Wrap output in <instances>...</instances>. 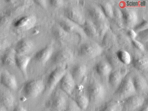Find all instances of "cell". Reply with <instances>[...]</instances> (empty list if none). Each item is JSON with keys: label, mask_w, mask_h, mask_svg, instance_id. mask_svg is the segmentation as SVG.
I'll return each instance as SVG.
<instances>
[{"label": "cell", "mask_w": 148, "mask_h": 111, "mask_svg": "<svg viewBox=\"0 0 148 111\" xmlns=\"http://www.w3.org/2000/svg\"><path fill=\"white\" fill-rule=\"evenodd\" d=\"M85 94L89 99L90 104L98 105L104 99L106 90L103 84L99 81L92 79L87 83Z\"/></svg>", "instance_id": "obj_1"}, {"label": "cell", "mask_w": 148, "mask_h": 111, "mask_svg": "<svg viewBox=\"0 0 148 111\" xmlns=\"http://www.w3.org/2000/svg\"><path fill=\"white\" fill-rule=\"evenodd\" d=\"M45 84L43 80L40 79H32L24 84L21 94L25 99H35L45 92Z\"/></svg>", "instance_id": "obj_2"}, {"label": "cell", "mask_w": 148, "mask_h": 111, "mask_svg": "<svg viewBox=\"0 0 148 111\" xmlns=\"http://www.w3.org/2000/svg\"><path fill=\"white\" fill-rule=\"evenodd\" d=\"M136 94V92L132 83V76L129 75L123 77L119 86L114 93L115 99L120 101Z\"/></svg>", "instance_id": "obj_3"}, {"label": "cell", "mask_w": 148, "mask_h": 111, "mask_svg": "<svg viewBox=\"0 0 148 111\" xmlns=\"http://www.w3.org/2000/svg\"><path fill=\"white\" fill-rule=\"evenodd\" d=\"M103 51V48L98 44L94 42H89L84 43L79 47L78 55L82 58L91 59L101 55Z\"/></svg>", "instance_id": "obj_4"}, {"label": "cell", "mask_w": 148, "mask_h": 111, "mask_svg": "<svg viewBox=\"0 0 148 111\" xmlns=\"http://www.w3.org/2000/svg\"><path fill=\"white\" fill-rule=\"evenodd\" d=\"M66 73V69L62 66H58L50 73L47 78L45 92L51 94L55 89L60 80Z\"/></svg>", "instance_id": "obj_5"}, {"label": "cell", "mask_w": 148, "mask_h": 111, "mask_svg": "<svg viewBox=\"0 0 148 111\" xmlns=\"http://www.w3.org/2000/svg\"><path fill=\"white\" fill-rule=\"evenodd\" d=\"M65 17L80 26H83L86 21L84 15L79 7L71 5L64 10Z\"/></svg>", "instance_id": "obj_6"}, {"label": "cell", "mask_w": 148, "mask_h": 111, "mask_svg": "<svg viewBox=\"0 0 148 111\" xmlns=\"http://www.w3.org/2000/svg\"><path fill=\"white\" fill-rule=\"evenodd\" d=\"M66 95L62 90H57L55 91L50 101L51 110L52 111H64L68 102Z\"/></svg>", "instance_id": "obj_7"}, {"label": "cell", "mask_w": 148, "mask_h": 111, "mask_svg": "<svg viewBox=\"0 0 148 111\" xmlns=\"http://www.w3.org/2000/svg\"><path fill=\"white\" fill-rule=\"evenodd\" d=\"M87 14L96 27L107 23L106 17L99 6L95 4L90 5L87 9Z\"/></svg>", "instance_id": "obj_8"}, {"label": "cell", "mask_w": 148, "mask_h": 111, "mask_svg": "<svg viewBox=\"0 0 148 111\" xmlns=\"http://www.w3.org/2000/svg\"><path fill=\"white\" fill-rule=\"evenodd\" d=\"M145 99L143 95L136 94L121 101L122 108L127 111L140 109L145 104Z\"/></svg>", "instance_id": "obj_9"}, {"label": "cell", "mask_w": 148, "mask_h": 111, "mask_svg": "<svg viewBox=\"0 0 148 111\" xmlns=\"http://www.w3.org/2000/svg\"><path fill=\"white\" fill-rule=\"evenodd\" d=\"M59 25L66 32L71 34L78 35V37L82 39H84L86 36L81 26L66 17L60 20L59 22Z\"/></svg>", "instance_id": "obj_10"}, {"label": "cell", "mask_w": 148, "mask_h": 111, "mask_svg": "<svg viewBox=\"0 0 148 111\" xmlns=\"http://www.w3.org/2000/svg\"><path fill=\"white\" fill-rule=\"evenodd\" d=\"M54 39L61 44H72L75 42L73 35L64 30L59 24L55 25L52 30Z\"/></svg>", "instance_id": "obj_11"}, {"label": "cell", "mask_w": 148, "mask_h": 111, "mask_svg": "<svg viewBox=\"0 0 148 111\" xmlns=\"http://www.w3.org/2000/svg\"><path fill=\"white\" fill-rule=\"evenodd\" d=\"M121 11L123 14V25L128 29H133L138 22L137 13L132 9L128 8H124Z\"/></svg>", "instance_id": "obj_12"}, {"label": "cell", "mask_w": 148, "mask_h": 111, "mask_svg": "<svg viewBox=\"0 0 148 111\" xmlns=\"http://www.w3.org/2000/svg\"><path fill=\"white\" fill-rule=\"evenodd\" d=\"M51 58L53 64L61 66V65H65L71 62L73 59V55L70 49H62L53 55Z\"/></svg>", "instance_id": "obj_13"}, {"label": "cell", "mask_w": 148, "mask_h": 111, "mask_svg": "<svg viewBox=\"0 0 148 111\" xmlns=\"http://www.w3.org/2000/svg\"><path fill=\"white\" fill-rule=\"evenodd\" d=\"M15 104V98L11 90L3 87L0 88V106L7 110H13Z\"/></svg>", "instance_id": "obj_14"}, {"label": "cell", "mask_w": 148, "mask_h": 111, "mask_svg": "<svg viewBox=\"0 0 148 111\" xmlns=\"http://www.w3.org/2000/svg\"><path fill=\"white\" fill-rule=\"evenodd\" d=\"M0 84L11 91H15L18 88V82L15 75L6 70L1 72Z\"/></svg>", "instance_id": "obj_15"}, {"label": "cell", "mask_w": 148, "mask_h": 111, "mask_svg": "<svg viewBox=\"0 0 148 111\" xmlns=\"http://www.w3.org/2000/svg\"><path fill=\"white\" fill-rule=\"evenodd\" d=\"M59 84L60 90L68 96L72 95L76 88V82L70 73H66Z\"/></svg>", "instance_id": "obj_16"}, {"label": "cell", "mask_w": 148, "mask_h": 111, "mask_svg": "<svg viewBox=\"0 0 148 111\" xmlns=\"http://www.w3.org/2000/svg\"><path fill=\"white\" fill-rule=\"evenodd\" d=\"M36 16L34 15L25 16L15 21L14 26L19 29L27 30L34 27L36 23Z\"/></svg>", "instance_id": "obj_17"}, {"label": "cell", "mask_w": 148, "mask_h": 111, "mask_svg": "<svg viewBox=\"0 0 148 111\" xmlns=\"http://www.w3.org/2000/svg\"><path fill=\"white\" fill-rule=\"evenodd\" d=\"M53 53V48L48 45L36 52L34 56V60L41 64H45L51 58Z\"/></svg>", "instance_id": "obj_18"}, {"label": "cell", "mask_w": 148, "mask_h": 111, "mask_svg": "<svg viewBox=\"0 0 148 111\" xmlns=\"http://www.w3.org/2000/svg\"><path fill=\"white\" fill-rule=\"evenodd\" d=\"M33 47V43L31 40L23 38L18 42L14 49L17 54L26 55L32 51Z\"/></svg>", "instance_id": "obj_19"}, {"label": "cell", "mask_w": 148, "mask_h": 111, "mask_svg": "<svg viewBox=\"0 0 148 111\" xmlns=\"http://www.w3.org/2000/svg\"><path fill=\"white\" fill-rule=\"evenodd\" d=\"M117 40L114 33L109 29L102 39V48L113 51L117 47Z\"/></svg>", "instance_id": "obj_20"}, {"label": "cell", "mask_w": 148, "mask_h": 111, "mask_svg": "<svg viewBox=\"0 0 148 111\" xmlns=\"http://www.w3.org/2000/svg\"><path fill=\"white\" fill-rule=\"evenodd\" d=\"M132 62L135 68L142 72L147 71L148 60L147 56L140 53H136L133 56Z\"/></svg>", "instance_id": "obj_21"}, {"label": "cell", "mask_w": 148, "mask_h": 111, "mask_svg": "<svg viewBox=\"0 0 148 111\" xmlns=\"http://www.w3.org/2000/svg\"><path fill=\"white\" fill-rule=\"evenodd\" d=\"M31 60V56L27 55H21L16 54L15 56V64L25 77L27 76V69Z\"/></svg>", "instance_id": "obj_22"}, {"label": "cell", "mask_w": 148, "mask_h": 111, "mask_svg": "<svg viewBox=\"0 0 148 111\" xmlns=\"http://www.w3.org/2000/svg\"><path fill=\"white\" fill-rule=\"evenodd\" d=\"M132 79L136 93L142 95L147 92L148 84L144 77L141 75L136 74L132 77Z\"/></svg>", "instance_id": "obj_23"}, {"label": "cell", "mask_w": 148, "mask_h": 111, "mask_svg": "<svg viewBox=\"0 0 148 111\" xmlns=\"http://www.w3.org/2000/svg\"><path fill=\"white\" fill-rule=\"evenodd\" d=\"M86 66L81 63L77 64L73 67L71 72L73 79L76 83H79L84 79L86 73Z\"/></svg>", "instance_id": "obj_24"}, {"label": "cell", "mask_w": 148, "mask_h": 111, "mask_svg": "<svg viewBox=\"0 0 148 111\" xmlns=\"http://www.w3.org/2000/svg\"><path fill=\"white\" fill-rule=\"evenodd\" d=\"M86 36L94 40H97L100 38L97 29L95 24L90 20L86 21L82 27Z\"/></svg>", "instance_id": "obj_25"}, {"label": "cell", "mask_w": 148, "mask_h": 111, "mask_svg": "<svg viewBox=\"0 0 148 111\" xmlns=\"http://www.w3.org/2000/svg\"><path fill=\"white\" fill-rule=\"evenodd\" d=\"M72 99L77 104L79 109L85 111L88 108L90 105V101L85 93L78 92L73 96Z\"/></svg>", "instance_id": "obj_26"}, {"label": "cell", "mask_w": 148, "mask_h": 111, "mask_svg": "<svg viewBox=\"0 0 148 111\" xmlns=\"http://www.w3.org/2000/svg\"><path fill=\"white\" fill-rule=\"evenodd\" d=\"M123 78V74L120 71H112L108 76V82L112 89L116 91L122 82Z\"/></svg>", "instance_id": "obj_27"}, {"label": "cell", "mask_w": 148, "mask_h": 111, "mask_svg": "<svg viewBox=\"0 0 148 111\" xmlns=\"http://www.w3.org/2000/svg\"><path fill=\"white\" fill-rule=\"evenodd\" d=\"M96 70L98 74L102 77H108L112 71V69L107 61H101L97 63Z\"/></svg>", "instance_id": "obj_28"}, {"label": "cell", "mask_w": 148, "mask_h": 111, "mask_svg": "<svg viewBox=\"0 0 148 111\" xmlns=\"http://www.w3.org/2000/svg\"><path fill=\"white\" fill-rule=\"evenodd\" d=\"M16 53L14 49H8L1 57V63L5 66H11L15 64Z\"/></svg>", "instance_id": "obj_29"}, {"label": "cell", "mask_w": 148, "mask_h": 111, "mask_svg": "<svg viewBox=\"0 0 148 111\" xmlns=\"http://www.w3.org/2000/svg\"><path fill=\"white\" fill-rule=\"evenodd\" d=\"M123 110L121 101L117 100L111 99L105 103L99 111H122Z\"/></svg>", "instance_id": "obj_30"}, {"label": "cell", "mask_w": 148, "mask_h": 111, "mask_svg": "<svg viewBox=\"0 0 148 111\" xmlns=\"http://www.w3.org/2000/svg\"><path fill=\"white\" fill-rule=\"evenodd\" d=\"M107 61L110 63L112 69H114L115 70L119 71L123 68L124 64L120 61L116 54L114 53H110L107 56ZM121 72V71H120Z\"/></svg>", "instance_id": "obj_31"}, {"label": "cell", "mask_w": 148, "mask_h": 111, "mask_svg": "<svg viewBox=\"0 0 148 111\" xmlns=\"http://www.w3.org/2000/svg\"><path fill=\"white\" fill-rule=\"evenodd\" d=\"M100 7L106 17L113 19V8L109 1H102L100 3Z\"/></svg>", "instance_id": "obj_32"}, {"label": "cell", "mask_w": 148, "mask_h": 111, "mask_svg": "<svg viewBox=\"0 0 148 111\" xmlns=\"http://www.w3.org/2000/svg\"><path fill=\"white\" fill-rule=\"evenodd\" d=\"M116 54L119 60L124 65H128L131 62V56L130 53L126 50L120 49L117 52Z\"/></svg>", "instance_id": "obj_33"}, {"label": "cell", "mask_w": 148, "mask_h": 111, "mask_svg": "<svg viewBox=\"0 0 148 111\" xmlns=\"http://www.w3.org/2000/svg\"><path fill=\"white\" fill-rule=\"evenodd\" d=\"M117 40L118 43L125 49H129L132 46V41L130 40L128 36H126L125 34H119Z\"/></svg>", "instance_id": "obj_34"}, {"label": "cell", "mask_w": 148, "mask_h": 111, "mask_svg": "<svg viewBox=\"0 0 148 111\" xmlns=\"http://www.w3.org/2000/svg\"><path fill=\"white\" fill-rule=\"evenodd\" d=\"M115 23L119 27H123V14L121 10L117 7L113 8V17Z\"/></svg>", "instance_id": "obj_35"}, {"label": "cell", "mask_w": 148, "mask_h": 111, "mask_svg": "<svg viewBox=\"0 0 148 111\" xmlns=\"http://www.w3.org/2000/svg\"><path fill=\"white\" fill-rule=\"evenodd\" d=\"M148 22L146 21H143L137 25L133 28V30L138 34L142 31H144L148 29Z\"/></svg>", "instance_id": "obj_36"}, {"label": "cell", "mask_w": 148, "mask_h": 111, "mask_svg": "<svg viewBox=\"0 0 148 111\" xmlns=\"http://www.w3.org/2000/svg\"><path fill=\"white\" fill-rule=\"evenodd\" d=\"M80 110L79 108L75 103L73 100L72 99L71 101L68 100L66 107L64 111H79Z\"/></svg>", "instance_id": "obj_37"}, {"label": "cell", "mask_w": 148, "mask_h": 111, "mask_svg": "<svg viewBox=\"0 0 148 111\" xmlns=\"http://www.w3.org/2000/svg\"><path fill=\"white\" fill-rule=\"evenodd\" d=\"M131 41L132 45L136 49H138V51H141V52H144L145 51L144 46L143 45V43L138 41V40H136V39L131 40Z\"/></svg>", "instance_id": "obj_38"}, {"label": "cell", "mask_w": 148, "mask_h": 111, "mask_svg": "<svg viewBox=\"0 0 148 111\" xmlns=\"http://www.w3.org/2000/svg\"><path fill=\"white\" fill-rule=\"evenodd\" d=\"M139 38L140 42L141 41L147 42L148 41V31L147 29L138 33L137 36Z\"/></svg>", "instance_id": "obj_39"}, {"label": "cell", "mask_w": 148, "mask_h": 111, "mask_svg": "<svg viewBox=\"0 0 148 111\" xmlns=\"http://www.w3.org/2000/svg\"><path fill=\"white\" fill-rule=\"evenodd\" d=\"M48 2L51 6L57 8L62 7L64 3V1L61 0H51L49 1Z\"/></svg>", "instance_id": "obj_40"}, {"label": "cell", "mask_w": 148, "mask_h": 111, "mask_svg": "<svg viewBox=\"0 0 148 111\" xmlns=\"http://www.w3.org/2000/svg\"><path fill=\"white\" fill-rule=\"evenodd\" d=\"M34 2L38 6L40 7V8L43 9H46L47 7V4H48V1H44V0H41V1H34Z\"/></svg>", "instance_id": "obj_41"}, {"label": "cell", "mask_w": 148, "mask_h": 111, "mask_svg": "<svg viewBox=\"0 0 148 111\" xmlns=\"http://www.w3.org/2000/svg\"><path fill=\"white\" fill-rule=\"evenodd\" d=\"M127 35L131 40L136 39L137 36V34L133 29H128L127 32Z\"/></svg>", "instance_id": "obj_42"}, {"label": "cell", "mask_w": 148, "mask_h": 111, "mask_svg": "<svg viewBox=\"0 0 148 111\" xmlns=\"http://www.w3.org/2000/svg\"><path fill=\"white\" fill-rule=\"evenodd\" d=\"M12 111H27L24 107L21 106H18L14 107Z\"/></svg>", "instance_id": "obj_43"}, {"label": "cell", "mask_w": 148, "mask_h": 111, "mask_svg": "<svg viewBox=\"0 0 148 111\" xmlns=\"http://www.w3.org/2000/svg\"><path fill=\"white\" fill-rule=\"evenodd\" d=\"M138 111H148V106L147 104H145Z\"/></svg>", "instance_id": "obj_44"}, {"label": "cell", "mask_w": 148, "mask_h": 111, "mask_svg": "<svg viewBox=\"0 0 148 111\" xmlns=\"http://www.w3.org/2000/svg\"><path fill=\"white\" fill-rule=\"evenodd\" d=\"M0 111H8L5 108L0 106Z\"/></svg>", "instance_id": "obj_45"}, {"label": "cell", "mask_w": 148, "mask_h": 111, "mask_svg": "<svg viewBox=\"0 0 148 111\" xmlns=\"http://www.w3.org/2000/svg\"><path fill=\"white\" fill-rule=\"evenodd\" d=\"M52 111L51 110H46V111Z\"/></svg>", "instance_id": "obj_46"}, {"label": "cell", "mask_w": 148, "mask_h": 111, "mask_svg": "<svg viewBox=\"0 0 148 111\" xmlns=\"http://www.w3.org/2000/svg\"><path fill=\"white\" fill-rule=\"evenodd\" d=\"M1 72H0V76H1Z\"/></svg>", "instance_id": "obj_47"}, {"label": "cell", "mask_w": 148, "mask_h": 111, "mask_svg": "<svg viewBox=\"0 0 148 111\" xmlns=\"http://www.w3.org/2000/svg\"><path fill=\"white\" fill-rule=\"evenodd\" d=\"M0 5H1V3H0Z\"/></svg>", "instance_id": "obj_48"}]
</instances>
